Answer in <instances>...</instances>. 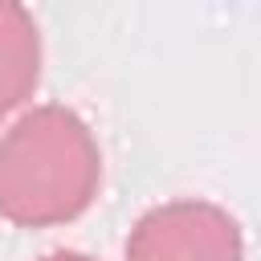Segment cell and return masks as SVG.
Instances as JSON below:
<instances>
[{
  "label": "cell",
  "instance_id": "obj_1",
  "mask_svg": "<svg viewBox=\"0 0 261 261\" xmlns=\"http://www.w3.org/2000/svg\"><path fill=\"white\" fill-rule=\"evenodd\" d=\"M102 184V151L69 106H33L0 139V216L49 228L82 216Z\"/></svg>",
  "mask_w": 261,
  "mask_h": 261
},
{
  "label": "cell",
  "instance_id": "obj_2",
  "mask_svg": "<svg viewBox=\"0 0 261 261\" xmlns=\"http://www.w3.org/2000/svg\"><path fill=\"white\" fill-rule=\"evenodd\" d=\"M126 261H245V237L220 204L167 200L135 220Z\"/></svg>",
  "mask_w": 261,
  "mask_h": 261
},
{
  "label": "cell",
  "instance_id": "obj_3",
  "mask_svg": "<svg viewBox=\"0 0 261 261\" xmlns=\"http://www.w3.org/2000/svg\"><path fill=\"white\" fill-rule=\"evenodd\" d=\"M41 77V33L24 0H0V118L12 114Z\"/></svg>",
  "mask_w": 261,
  "mask_h": 261
},
{
  "label": "cell",
  "instance_id": "obj_4",
  "mask_svg": "<svg viewBox=\"0 0 261 261\" xmlns=\"http://www.w3.org/2000/svg\"><path fill=\"white\" fill-rule=\"evenodd\" d=\"M41 261H94V257H86V253H77V249H57V253H45Z\"/></svg>",
  "mask_w": 261,
  "mask_h": 261
}]
</instances>
